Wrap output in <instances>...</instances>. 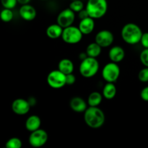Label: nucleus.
Here are the masks:
<instances>
[{
    "label": "nucleus",
    "instance_id": "1a4fd4ad",
    "mask_svg": "<svg viewBox=\"0 0 148 148\" xmlns=\"http://www.w3.org/2000/svg\"><path fill=\"white\" fill-rule=\"evenodd\" d=\"M75 20V12L70 8L62 10L59 13L56 18V23L62 26L63 28L72 25Z\"/></svg>",
    "mask_w": 148,
    "mask_h": 148
},
{
    "label": "nucleus",
    "instance_id": "9b49d317",
    "mask_svg": "<svg viewBox=\"0 0 148 148\" xmlns=\"http://www.w3.org/2000/svg\"><path fill=\"white\" fill-rule=\"evenodd\" d=\"M12 111L18 116H24L28 114L31 106L28 101L24 98H17L12 103Z\"/></svg>",
    "mask_w": 148,
    "mask_h": 148
},
{
    "label": "nucleus",
    "instance_id": "c9c22d12",
    "mask_svg": "<svg viewBox=\"0 0 148 148\" xmlns=\"http://www.w3.org/2000/svg\"><path fill=\"white\" fill-rule=\"evenodd\" d=\"M71 1H75V0H71Z\"/></svg>",
    "mask_w": 148,
    "mask_h": 148
},
{
    "label": "nucleus",
    "instance_id": "f3484780",
    "mask_svg": "<svg viewBox=\"0 0 148 148\" xmlns=\"http://www.w3.org/2000/svg\"><path fill=\"white\" fill-rule=\"evenodd\" d=\"M64 28L62 26L59 25L58 23L51 24L49 25L46 28V36L51 39H57L59 38H62V33H63Z\"/></svg>",
    "mask_w": 148,
    "mask_h": 148
},
{
    "label": "nucleus",
    "instance_id": "6ab92c4d",
    "mask_svg": "<svg viewBox=\"0 0 148 148\" xmlns=\"http://www.w3.org/2000/svg\"><path fill=\"white\" fill-rule=\"evenodd\" d=\"M117 88L113 82H106L102 90L103 96L106 100H112L116 97Z\"/></svg>",
    "mask_w": 148,
    "mask_h": 148
},
{
    "label": "nucleus",
    "instance_id": "c756f323",
    "mask_svg": "<svg viewBox=\"0 0 148 148\" xmlns=\"http://www.w3.org/2000/svg\"><path fill=\"white\" fill-rule=\"evenodd\" d=\"M140 97L144 101L148 102V86L145 87L140 92Z\"/></svg>",
    "mask_w": 148,
    "mask_h": 148
},
{
    "label": "nucleus",
    "instance_id": "f03ea898",
    "mask_svg": "<svg viewBox=\"0 0 148 148\" xmlns=\"http://www.w3.org/2000/svg\"><path fill=\"white\" fill-rule=\"evenodd\" d=\"M143 32L138 25L133 23H127L121 30V36L126 43L136 45L140 43Z\"/></svg>",
    "mask_w": 148,
    "mask_h": 148
},
{
    "label": "nucleus",
    "instance_id": "7c9ffc66",
    "mask_svg": "<svg viewBox=\"0 0 148 148\" xmlns=\"http://www.w3.org/2000/svg\"><path fill=\"white\" fill-rule=\"evenodd\" d=\"M78 14V17L79 18V20H82V19H85L86 17H90L89 14H88V11H87L86 9H83L82 10H81L79 12L77 13Z\"/></svg>",
    "mask_w": 148,
    "mask_h": 148
},
{
    "label": "nucleus",
    "instance_id": "473e14b6",
    "mask_svg": "<svg viewBox=\"0 0 148 148\" xmlns=\"http://www.w3.org/2000/svg\"><path fill=\"white\" fill-rule=\"evenodd\" d=\"M88 54H87L86 52H82V53H80L79 54V59L80 61H82L84 60L85 59H86L87 57H88Z\"/></svg>",
    "mask_w": 148,
    "mask_h": 148
},
{
    "label": "nucleus",
    "instance_id": "4468645a",
    "mask_svg": "<svg viewBox=\"0 0 148 148\" xmlns=\"http://www.w3.org/2000/svg\"><path fill=\"white\" fill-rule=\"evenodd\" d=\"M88 102L79 96L73 97L69 101V107L76 113H84L88 108Z\"/></svg>",
    "mask_w": 148,
    "mask_h": 148
},
{
    "label": "nucleus",
    "instance_id": "f704fd0d",
    "mask_svg": "<svg viewBox=\"0 0 148 148\" xmlns=\"http://www.w3.org/2000/svg\"><path fill=\"white\" fill-rule=\"evenodd\" d=\"M40 1H46V0H40Z\"/></svg>",
    "mask_w": 148,
    "mask_h": 148
},
{
    "label": "nucleus",
    "instance_id": "0eeeda50",
    "mask_svg": "<svg viewBox=\"0 0 148 148\" xmlns=\"http://www.w3.org/2000/svg\"><path fill=\"white\" fill-rule=\"evenodd\" d=\"M46 82L49 86L53 89H61L66 85V75L59 69L52 70L48 74Z\"/></svg>",
    "mask_w": 148,
    "mask_h": 148
},
{
    "label": "nucleus",
    "instance_id": "4be33fe9",
    "mask_svg": "<svg viewBox=\"0 0 148 148\" xmlns=\"http://www.w3.org/2000/svg\"><path fill=\"white\" fill-rule=\"evenodd\" d=\"M0 17L4 23H10L14 17V13L11 9L4 8L0 13Z\"/></svg>",
    "mask_w": 148,
    "mask_h": 148
},
{
    "label": "nucleus",
    "instance_id": "412c9836",
    "mask_svg": "<svg viewBox=\"0 0 148 148\" xmlns=\"http://www.w3.org/2000/svg\"><path fill=\"white\" fill-rule=\"evenodd\" d=\"M103 94L97 91L91 92L88 97V104L89 106H99L103 101Z\"/></svg>",
    "mask_w": 148,
    "mask_h": 148
},
{
    "label": "nucleus",
    "instance_id": "b1692460",
    "mask_svg": "<svg viewBox=\"0 0 148 148\" xmlns=\"http://www.w3.org/2000/svg\"><path fill=\"white\" fill-rule=\"evenodd\" d=\"M69 8L72 10L73 12H75V13H78L82 10L83 9H85V6H84L83 2H82L81 0H75V1H72L71 3L69 4Z\"/></svg>",
    "mask_w": 148,
    "mask_h": 148
},
{
    "label": "nucleus",
    "instance_id": "2f4dec72",
    "mask_svg": "<svg viewBox=\"0 0 148 148\" xmlns=\"http://www.w3.org/2000/svg\"><path fill=\"white\" fill-rule=\"evenodd\" d=\"M27 101H28L29 103H30V105L31 106V107L34 106L36 104V99L35 97H33V96L30 97V98L27 99Z\"/></svg>",
    "mask_w": 148,
    "mask_h": 148
},
{
    "label": "nucleus",
    "instance_id": "a878e982",
    "mask_svg": "<svg viewBox=\"0 0 148 148\" xmlns=\"http://www.w3.org/2000/svg\"><path fill=\"white\" fill-rule=\"evenodd\" d=\"M17 0H1V4L4 8L14 9L17 4Z\"/></svg>",
    "mask_w": 148,
    "mask_h": 148
},
{
    "label": "nucleus",
    "instance_id": "f8f14e48",
    "mask_svg": "<svg viewBox=\"0 0 148 148\" xmlns=\"http://www.w3.org/2000/svg\"><path fill=\"white\" fill-rule=\"evenodd\" d=\"M19 14L23 20L25 21H32L36 17L37 12L33 6L27 4L21 5L19 10Z\"/></svg>",
    "mask_w": 148,
    "mask_h": 148
},
{
    "label": "nucleus",
    "instance_id": "2eb2a0df",
    "mask_svg": "<svg viewBox=\"0 0 148 148\" xmlns=\"http://www.w3.org/2000/svg\"><path fill=\"white\" fill-rule=\"evenodd\" d=\"M79 30L83 35H90L93 32L95 27V19L90 17L80 20L78 25Z\"/></svg>",
    "mask_w": 148,
    "mask_h": 148
},
{
    "label": "nucleus",
    "instance_id": "f257e3e1",
    "mask_svg": "<svg viewBox=\"0 0 148 148\" xmlns=\"http://www.w3.org/2000/svg\"><path fill=\"white\" fill-rule=\"evenodd\" d=\"M83 114L84 121L90 128L96 130L105 124L106 115L98 106H88Z\"/></svg>",
    "mask_w": 148,
    "mask_h": 148
},
{
    "label": "nucleus",
    "instance_id": "20e7f679",
    "mask_svg": "<svg viewBox=\"0 0 148 148\" xmlns=\"http://www.w3.org/2000/svg\"><path fill=\"white\" fill-rule=\"evenodd\" d=\"M100 69L99 62L96 58L88 56L81 61L79 66V72L83 77L91 78L97 75Z\"/></svg>",
    "mask_w": 148,
    "mask_h": 148
},
{
    "label": "nucleus",
    "instance_id": "7ed1b4c3",
    "mask_svg": "<svg viewBox=\"0 0 148 148\" xmlns=\"http://www.w3.org/2000/svg\"><path fill=\"white\" fill-rule=\"evenodd\" d=\"M85 9L90 17L101 19L106 14L108 2L107 0H88Z\"/></svg>",
    "mask_w": 148,
    "mask_h": 148
},
{
    "label": "nucleus",
    "instance_id": "ddd939ff",
    "mask_svg": "<svg viewBox=\"0 0 148 148\" xmlns=\"http://www.w3.org/2000/svg\"><path fill=\"white\" fill-rule=\"evenodd\" d=\"M125 51L121 46H114L110 49L108 51V58L111 62H115V63H120L124 60L125 57Z\"/></svg>",
    "mask_w": 148,
    "mask_h": 148
},
{
    "label": "nucleus",
    "instance_id": "393cba45",
    "mask_svg": "<svg viewBox=\"0 0 148 148\" xmlns=\"http://www.w3.org/2000/svg\"><path fill=\"white\" fill-rule=\"evenodd\" d=\"M138 79L142 82H148V67L145 66L138 73Z\"/></svg>",
    "mask_w": 148,
    "mask_h": 148
},
{
    "label": "nucleus",
    "instance_id": "423d86ee",
    "mask_svg": "<svg viewBox=\"0 0 148 148\" xmlns=\"http://www.w3.org/2000/svg\"><path fill=\"white\" fill-rule=\"evenodd\" d=\"M83 36L79 27L71 25L64 28L62 39L67 44H77L82 40Z\"/></svg>",
    "mask_w": 148,
    "mask_h": 148
},
{
    "label": "nucleus",
    "instance_id": "a211bd4d",
    "mask_svg": "<svg viewBox=\"0 0 148 148\" xmlns=\"http://www.w3.org/2000/svg\"><path fill=\"white\" fill-rule=\"evenodd\" d=\"M58 69L66 75L73 73L75 69L73 62L67 58L61 59L58 64Z\"/></svg>",
    "mask_w": 148,
    "mask_h": 148
},
{
    "label": "nucleus",
    "instance_id": "cd10ccee",
    "mask_svg": "<svg viewBox=\"0 0 148 148\" xmlns=\"http://www.w3.org/2000/svg\"><path fill=\"white\" fill-rule=\"evenodd\" d=\"M76 82V77L73 73L66 75V85H73Z\"/></svg>",
    "mask_w": 148,
    "mask_h": 148
},
{
    "label": "nucleus",
    "instance_id": "72a5a7b5",
    "mask_svg": "<svg viewBox=\"0 0 148 148\" xmlns=\"http://www.w3.org/2000/svg\"><path fill=\"white\" fill-rule=\"evenodd\" d=\"M30 1H31V0H17V2H18V4H20V5H24V4H29Z\"/></svg>",
    "mask_w": 148,
    "mask_h": 148
},
{
    "label": "nucleus",
    "instance_id": "dca6fc26",
    "mask_svg": "<svg viewBox=\"0 0 148 148\" xmlns=\"http://www.w3.org/2000/svg\"><path fill=\"white\" fill-rule=\"evenodd\" d=\"M40 125H41V119L37 115L30 116L26 119L25 124V129L30 133L40 129Z\"/></svg>",
    "mask_w": 148,
    "mask_h": 148
},
{
    "label": "nucleus",
    "instance_id": "5701e85b",
    "mask_svg": "<svg viewBox=\"0 0 148 148\" xmlns=\"http://www.w3.org/2000/svg\"><path fill=\"white\" fill-rule=\"evenodd\" d=\"M22 146L23 143L18 137H12L5 143V147L7 148H20Z\"/></svg>",
    "mask_w": 148,
    "mask_h": 148
},
{
    "label": "nucleus",
    "instance_id": "c85d7f7f",
    "mask_svg": "<svg viewBox=\"0 0 148 148\" xmlns=\"http://www.w3.org/2000/svg\"><path fill=\"white\" fill-rule=\"evenodd\" d=\"M140 43L144 49H148V32L143 33L142 36Z\"/></svg>",
    "mask_w": 148,
    "mask_h": 148
},
{
    "label": "nucleus",
    "instance_id": "bb28decb",
    "mask_svg": "<svg viewBox=\"0 0 148 148\" xmlns=\"http://www.w3.org/2000/svg\"><path fill=\"white\" fill-rule=\"evenodd\" d=\"M140 59L141 63L145 66L148 67V49H144L140 55Z\"/></svg>",
    "mask_w": 148,
    "mask_h": 148
},
{
    "label": "nucleus",
    "instance_id": "39448f33",
    "mask_svg": "<svg viewBox=\"0 0 148 148\" xmlns=\"http://www.w3.org/2000/svg\"><path fill=\"white\" fill-rule=\"evenodd\" d=\"M121 69L117 63L111 62L107 63L103 67L101 72V76L104 81L106 82L115 83L119 78Z\"/></svg>",
    "mask_w": 148,
    "mask_h": 148
},
{
    "label": "nucleus",
    "instance_id": "aec40b11",
    "mask_svg": "<svg viewBox=\"0 0 148 148\" xmlns=\"http://www.w3.org/2000/svg\"><path fill=\"white\" fill-rule=\"evenodd\" d=\"M103 48L95 41L89 43L86 48L85 52L88 56L92 58H98L101 55Z\"/></svg>",
    "mask_w": 148,
    "mask_h": 148
},
{
    "label": "nucleus",
    "instance_id": "9d476101",
    "mask_svg": "<svg viewBox=\"0 0 148 148\" xmlns=\"http://www.w3.org/2000/svg\"><path fill=\"white\" fill-rule=\"evenodd\" d=\"M95 41L102 48H108L114 43V36L110 30H101L95 35Z\"/></svg>",
    "mask_w": 148,
    "mask_h": 148
},
{
    "label": "nucleus",
    "instance_id": "6e6552de",
    "mask_svg": "<svg viewBox=\"0 0 148 148\" xmlns=\"http://www.w3.org/2000/svg\"><path fill=\"white\" fill-rule=\"evenodd\" d=\"M48 139H49V135L47 132L40 128L36 131L30 132L28 137V143L33 147H41L46 144Z\"/></svg>",
    "mask_w": 148,
    "mask_h": 148
}]
</instances>
